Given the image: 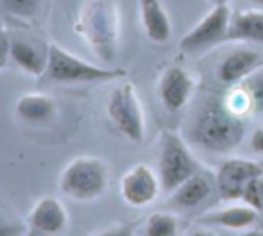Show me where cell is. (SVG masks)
<instances>
[{
  "label": "cell",
  "instance_id": "9c48e42d",
  "mask_svg": "<svg viewBox=\"0 0 263 236\" xmlns=\"http://www.w3.org/2000/svg\"><path fill=\"white\" fill-rule=\"evenodd\" d=\"M263 175V161L229 158L218 168L217 186L222 201H242L246 184Z\"/></svg>",
  "mask_w": 263,
  "mask_h": 236
},
{
  "label": "cell",
  "instance_id": "277c9868",
  "mask_svg": "<svg viewBox=\"0 0 263 236\" xmlns=\"http://www.w3.org/2000/svg\"><path fill=\"white\" fill-rule=\"evenodd\" d=\"M127 75L124 68H109V66L93 65L84 61L70 50L63 49L58 43L49 47V65L45 77L59 84H91V83H111Z\"/></svg>",
  "mask_w": 263,
  "mask_h": 236
},
{
  "label": "cell",
  "instance_id": "cb8c5ba5",
  "mask_svg": "<svg viewBox=\"0 0 263 236\" xmlns=\"http://www.w3.org/2000/svg\"><path fill=\"white\" fill-rule=\"evenodd\" d=\"M7 59H11V42L7 36L0 31V72L7 65Z\"/></svg>",
  "mask_w": 263,
  "mask_h": 236
},
{
  "label": "cell",
  "instance_id": "d6986e66",
  "mask_svg": "<svg viewBox=\"0 0 263 236\" xmlns=\"http://www.w3.org/2000/svg\"><path fill=\"white\" fill-rule=\"evenodd\" d=\"M238 84H242V88L249 95L253 113L263 115V65L258 70H254L251 75H247L243 81H240Z\"/></svg>",
  "mask_w": 263,
  "mask_h": 236
},
{
  "label": "cell",
  "instance_id": "4fadbf2b",
  "mask_svg": "<svg viewBox=\"0 0 263 236\" xmlns=\"http://www.w3.org/2000/svg\"><path fill=\"white\" fill-rule=\"evenodd\" d=\"M263 65V57L260 52L253 49H238L233 50L220 61L217 68V77L224 84H238L247 75L258 70Z\"/></svg>",
  "mask_w": 263,
  "mask_h": 236
},
{
  "label": "cell",
  "instance_id": "44dd1931",
  "mask_svg": "<svg viewBox=\"0 0 263 236\" xmlns=\"http://www.w3.org/2000/svg\"><path fill=\"white\" fill-rule=\"evenodd\" d=\"M43 0H0V6L7 14L18 20H32L40 14Z\"/></svg>",
  "mask_w": 263,
  "mask_h": 236
},
{
  "label": "cell",
  "instance_id": "5b68a950",
  "mask_svg": "<svg viewBox=\"0 0 263 236\" xmlns=\"http://www.w3.org/2000/svg\"><path fill=\"white\" fill-rule=\"evenodd\" d=\"M199 172V163L177 132L163 131L159 138L158 175L165 191H174Z\"/></svg>",
  "mask_w": 263,
  "mask_h": 236
},
{
  "label": "cell",
  "instance_id": "484cf974",
  "mask_svg": "<svg viewBox=\"0 0 263 236\" xmlns=\"http://www.w3.org/2000/svg\"><path fill=\"white\" fill-rule=\"evenodd\" d=\"M249 145H251V149H253V152L263 156V127L254 129L249 138Z\"/></svg>",
  "mask_w": 263,
  "mask_h": 236
},
{
  "label": "cell",
  "instance_id": "ba28073f",
  "mask_svg": "<svg viewBox=\"0 0 263 236\" xmlns=\"http://www.w3.org/2000/svg\"><path fill=\"white\" fill-rule=\"evenodd\" d=\"M161 190L159 175L149 165L138 163L131 167L120 179V197L133 208H145L156 201Z\"/></svg>",
  "mask_w": 263,
  "mask_h": 236
},
{
  "label": "cell",
  "instance_id": "7402d4cb",
  "mask_svg": "<svg viewBox=\"0 0 263 236\" xmlns=\"http://www.w3.org/2000/svg\"><path fill=\"white\" fill-rule=\"evenodd\" d=\"M224 104L228 106L233 113H236V115H240V116H246L247 113H253L249 95H247V91L242 88V84H233L228 97H226Z\"/></svg>",
  "mask_w": 263,
  "mask_h": 236
},
{
  "label": "cell",
  "instance_id": "9a60e30c",
  "mask_svg": "<svg viewBox=\"0 0 263 236\" xmlns=\"http://www.w3.org/2000/svg\"><path fill=\"white\" fill-rule=\"evenodd\" d=\"M228 40L263 43V11L249 9L231 13Z\"/></svg>",
  "mask_w": 263,
  "mask_h": 236
},
{
  "label": "cell",
  "instance_id": "2e32d148",
  "mask_svg": "<svg viewBox=\"0 0 263 236\" xmlns=\"http://www.w3.org/2000/svg\"><path fill=\"white\" fill-rule=\"evenodd\" d=\"M258 209L251 208L249 204L246 206H229V208L211 211L206 215L199 217L197 222L204 226H218L226 229H246L253 226L258 219Z\"/></svg>",
  "mask_w": 263,
  "mask_h": 236
},
{
  "label": "cell",
  "instance_id": "6da1fadb",
  "mask_svg": "<svg viewBox=\"0 0 263 236\" xmlns=\"http://www.w3.org/2000/svg\"><path fill=\"white\" fill-rule=\"evenodd\" d=\"M118 0H83L73 29L102 63H113L120 45Z\"/></svg>",
  "mask_w": 263,
  "mask_h": 236
},
{
  "label": "cell",
  "instance_id": "e0dca14e",
  "mask_svg": "<svg viewBox=\"0 0 263 236\" xmlns=\"http://www.w3.org/2000/svg\"><path fill=\"white\" fill-rule=\"evenodd\" d=\"M55 108H58V102L54 97L43 93V91H32V93H25L18 99L14 111L22 120L40 124V122H47L49 118H52Z\"/></svg>",
  "mask_w": 263,
  "mask_h": 236
},
{
  "label": "cell",
  "instance_id": "3957f363",
  "mask_svg": "<svg viewBox=\"0 0 263 236\" xmlns=\"http://www.w3.org/2000/svg\"><path fill=\"white\" fill-rule=\"evenodd\" d=\"M109 184V167L102 158L77 156L63 168L59 190L77 202H90L102 197Z\"/></svg>",
  "mask_w": 263,
  "mask_h": 236
},
{
  "label": "cell",
  "instance_id": "30bf717a",
  "mask_svg": "<svg viewBox=\"0 0 263 236\" xmlns=\"http://www.w3.org/2000/svg\"><path fill=\"white\" fill-rule=\"evenodd\" d=\"M195 83L192 75L181 66H168L161 73L158 83V95L161 104L165 106L166 111L177 113L184 108L188 99L194 93Z\"/></svg>",
  "mask_w": 263,
  "mask_h": 236
},
{
  "label": "cell",
  "instance_id": "7a4b0ae2",
  "mask_svg": "<svg viewBox=\"0 0 263 236\" xmlns=\"http://www.w3.org/2000/svg\"><path fill=\"white\" fill-rule=\"evenodd\" d=\"M246 136V120L224 102H210L192 127V138L210 152L224 154L236 149Z\"/></svg>",
  "mask_w": 263,
  "mask_h": 236
},
{
  "label": "cell",
  "instance_id": "8992f818",
  "mask_svg": "<svg viewBox=\"0 0 263 236\" xmlns=\"http://www.w3.org/2000/svg\"><path fill=\"white\" fill-rule=\"evenodd\" d=\"M107 118L131 142H142L145 136V116L135 84L122 83L109 93L106 102Z\"/></svg>",
  "mask_w": 263,
  "mask_h": 236
},
{
  "label": "cell",
  "instance_id": "603a6c76",
  "mask_svg": "<svg viewBox=\"0 0 263 236\" xmlns=\"http://www.w3.org/2000/svg\"><path fill=\"white\" fill-rule=\"evenodd\" d=\"M242 201L246 204H249L251 208L263 211V175L254 177V179H251L246 184L242 193Z\"/></svg>",
  "mask_w": 263,
  "mask_h": 236
},
{
  "label": "cell",
  "instance_id": "4316f807",
  "mask_svg": "<svg viewBox=\"0 0 263 236\" xmlns=\"http://www.w3.org/2000/svg\"><path fill=\"white\" fill-rule=\"evenodd\" d=\"M213 6H220V4H228V0H210Z\"/></svg>",
  "mask_w": 263,
  "mask_h": 236
},
{
  "label": "cell",
  "instance_id": "7c38bea8",
  "mask_svg": "<svg viewBox=\"0 0 263 236\" xmlns=\"http://www.w3.org/2000/svg\"><path fill=\"white\" fill-rule=\"evenodd\" d=\"M49 47L42 40H11V61L32 77L45 75L49 65Z\"/></svg>",
  "mask_w": 263,
  "mask_h": 236
},
{
  "label": "cell",
  "instance_id": "5bb4252c",
  "mask_svg": "<svg viewBox=\"0 0 263 236\" xmlns=\"http://www.w3.org/2000/svg\"><path fill=\"white\" fill-rule=\"evenodd\" d=\"M140 18L147 38L154 43H166L172 34L168 14L159 0H138Z\"/></svg>",
  "mask_w": 263,
  "mask_h": 236
},
{
  "label": "cell",
  "instance_id": "52a82bcc",
  "mask_svg": "<svg viewBox=\"0 0 263 236\" xmlns=\"http://www.w3.org/2000/svg\"><path fill=\"white\" fill-rule=\"evenodd\" d=\"M229 20H231V9L228 7V4L213 6L210 13L181 38V50L195 54L211 49L217 43L228 42Z\"/></svg>",
  "mask_w": 263,
  "mask_h": 236
},
{
  "label": "cell",
  "instance_id": "83f0119b",
  "mask_svg": "<svg viewBox=\"0 0 263 236\" xmlns=\"http://www.w3.org/2000/svg\"><path fill=\"white\" fill-rule=\"evenodd\" d=\"M251 2H254V4H258V6H263V0H251Z\"/></svg>",
  "mask_w": 263,
  "mask_h": 236
},
{
  "label": "cell",
  "instance_id": "d4e9b609",
  "mask_svg": "<svg viewBox=\"0 0 263 236\" xmlns=\"http://www.w3.org/2000/svg\"><path fill=\"white\" fill-rule=\"evenodd\" d=\"M24 231V227L20 224H13L11 220H7L6 217L0 215V236L7 234H20Z\"/></svg>",
  "mask_w": 263,
  "mask_h": 236
},
{
  "label": "cell",
  "instance_id": "ac0fdd59",
  "mask_svg": "<svg viewBox=\"0 0 263 236\" xmlns=\"http://www.w3.org/2000/svg\"><path fill=\"white\" fill-rule=\"evenodd\" d=\"M211 193V183L206 175L194 174L190 179H186L179 188L174 190L172 202L179 208H195L201 202H204Z\"/></svg>",
  "mask_w": 263,
  "mask_h": 236
},
{
  "label": "cell",
  "instance_id": "ffe728a7",
  "mask_svg": "<svg viewBox=\"0 0 263 236\" xmlns=\"http://www.w3.org/2000/svg\"><path fill=\"white\" fill-rule=\"evenodd\" d=\"M176 233L177 220L170 213H153L143 227V234L147 236H174Z\"/></svg>",
  "mask_w": 263,
  "mask_h": 236
},
{
  "label": "cell",
  "instance_id": "8fae6325",
  "mask_svg": "<svg viewBox=\"0 0 263 236\" xmlns=\"http://www.w3.org/2000/svg\"><path fill=\"white\" fill-rule=\"evenodd\" d=\"M31 234H59L68 226V211L58 197H42L29 213Z\"/></svg>",
  "mask_w": 263,
  "mask_h": 236
}]
</instances>
